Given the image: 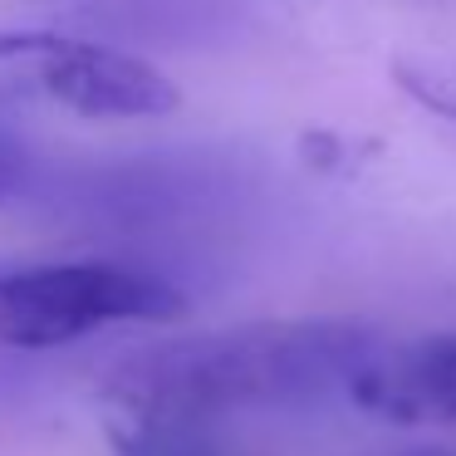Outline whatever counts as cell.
Returning a JSON list of instances; mask_svg holds the SVG:
<instances>
[{
  "label": "cell",
  "instance_id": "6da1fadb",
  "mask_svg": "<svg viewBox=\"0 0 456 456\" xmlns=\"http://www.w3.org/2000/svg\"><path fill=\"white\" fill-rule=\"evenodd\" d=\"M378 334L358 319H260L216 334L138 348L109 373L103 417H167L216 427L231 412L329 397L373 358Z\"/></svg>",
  "mask_w": 456,
  "mask_h": 456
},
{
  "label": "cell",
  "instance_id": "277c9868",
  "mask_svg": "<svg viewBox=\"0 0 456 456\" xmlns=\"http://www.w3.org/2000/svg\"><path fill=\"white\" fill-rule=\"evenodd\" d=\"M348 403L393 427L456 422V329L397 348L378 344L348 383Z\"/></svg>",
  "mask_w": 456,
  "mask_h": 456
},
{
  "label": "cell",
  "instance_id": "8992f818",
  "mask_svg": "<svg viewBox=\"0 0 456 456\" xmlns=\"http://www.w3.org/2000/svg\"><path fill=\"white\" fill-rule=\"evenodd\" d=\"M25 172H30L25 148H20L15 138H5V133H0V201L15 197V191L25 187Z\"/></svg>",
  "mask_w": 456,
  "mask_h": 456
},
{
  "label": "cell",
  "instance_id": "5b68a950",
  "mask_svg": "<svg viewBox=\"0 0 456 456\" xmlns=\"http://www.w3.org/2000/svg\"><path fill=\"white\" fill-rule=\"evenodd\" d=\"M393 79L422 109L456 118V50L452 54H403L393 64Z\"/></svg>",
  "mask_w": 456,
  "mask_h": 456
},
{
  "label": "cell",
  "instance_id": "3957f363",
  "mask_svg": "<svg viewBox=\"0 0 456 456\" xmlns=\"http://www.w3.org/2000/svg\"><path fill=\"white\" fill-rule=\"evenodd\" d=\"M0 103H40L89 123L162 118L182 89L133 50L54 30H0Z\"/></svg>",
  "mask_w": 456,
  "mask_h": 456
},
{
  "label": "cell",
  "instance_id": "52a82bcc",
  "mask_svg": "<svg viewBox=\"0 0 456 456\" xmlns=\"http://www.w3.org/2000/svg\"><path fill=\"white\" fill-rule=\"evenodd\" d=\"M427 456H432V452H427Z\"/></svg>",
  "mask_w": 456,
  "mask_h": 456
},
{
  "label": "cell",
  "instance_id": "7a4b0ae2",
  "mask_svg": "<svg viewBox=\"0 0 456 456\" xmlns=\"http://www.w3.org/2000/svg\"><path fill=\"white\" fill-rule=\"evenodd\" d=\"M187 309L172 280L118 260L0 265V344L45 354L113 324H167Z\"/></svg>",
  "mask_w": 456,
  "mask_h": 456
}]
</instances>
